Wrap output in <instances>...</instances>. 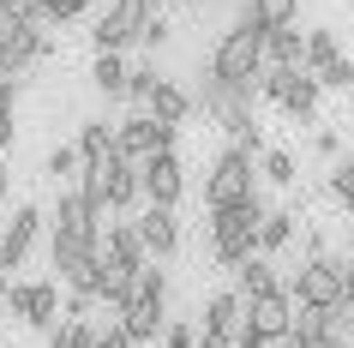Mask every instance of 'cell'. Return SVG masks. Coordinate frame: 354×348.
<instances>
[{
	"label": "cell",
	"instance_id": "9",
	"mask_svg": "<svg viewBox=\"0 0 354 348\" xmlns=\"http://www.w3.org/2000/svg\"><path fill=\"white\" fill-rule=\"evenodd\" d=\"M6 306L19 312V318H24L30 330L55 336V330H60V282H55V276H48V282H12Z\"/></svg>",
	"mask_w": 354,
	"mask_h": 348
},
{
	"label": "cell",
	"instance_id": "22",
	"mask_svg": "<svg viewBox=\"0 0 354 348\" xmlns=\"http://www.w3.org/2000/svg\"><path fill=\"white\" fill-rule=\"evenodd\" d=\"M295 222H300V210H270L264 228H259V253H264V258L288 253V246H295Z\"/></svg>",
	"mask_w": 354,
	"mask_h": 348
},
{
	"label": "cell",
	"instance_id": "44",
	"mask_svg": "<svg viewBox=\"0 0 354 348\" xmlns=\"http://www.w3.org/2000/svg\"><path fill=\"white\" fill-rule=\"evenodd\" d=\"M198 348H234V336H210V330H205V336H198Z\"/></svg>",
	"mask_w": 354,
	"mask_h": 348
},
{
	"label": "cell",
	"instance_id": "45",
	"mask_svg": "<svg viewBox=\"0 0 354 348\" xmlns=\"http://www.w3.org/2000/svg\"><path fill=\"white\" fill-rule=\"evenodd\" d=\"M234 348H270V342H264V336H252V330H241V336H234Z\"/></svg>",
	"mask_w": 354,
	"mask_h": 348
},
{
	"label": "cell",
	"instance_id": "39",
	"mask_svg": "<svg viewBox=\"0 0 354 348\" xmlns=\"http://www.w3.org/2000/svg\"><path fill=\"white\" fill-rule=\"evenodd\" d=\"M313 156H318V163H336V156H342V138H336V132H318V138H313Z\"/></svg>",
	"mask_w": 354,
	"mask_h": 348
},
{
	"label": "cell",
	"instance_id": "40",
	"mask_svg": "<svg viewBox=\"0 0 354 348\" xmlns=\"http://www.w3.org/2000/svg\"><path fill=\"white\" fill-rule=\"evenodd\" d=\"M330 192H336V204L354 217V181H348V174H330Z\"/></svg>",
	"mask_w": 354,
	"mask_h": 348
},
{
	"label": "cell",
	"instance_id": "11",
	"mask_svg": "<svg viewBox=\"0 0 354 348\" xmlns=\"http://www.w3.org/2000/svg\"><path fill=\"white\" fill-rule=\"evenodd\" d=\"M37 235H42V204H19V210H12V222L0 228V271H6V276L30 258Z\"/></svg>",
	"mask_w": 354,
	"mask_h": 348
},
{
	"label": "cell",
	"instance_id": "53",
	"mask_svg": "<svg viewBox=\"0 0 354 348\" xmlns=\"http://www.w3.org/2000/svg\"><path fill=\"white\" fill-rule=\"evenodd\" d=\"M0 37H6V24H0Z\"/></svg>",
	"mask_w": 354,
	"mask_h": 348
},
{
	"label": "cell",
	"instance_id": "43",
	"mask_svg": "<svg viewBox=\"0 0 354 348\" xmlns=\"http://www.w3.org/2000/svg\"><path fill=\"white\" fill-rule=\"evenodd\" d=\"M12 150V114H0V156Z\"/></svg>",
	"mask_w": 354,
	"mask_h": 348
},
{
	"label": "cell",
	"instance_id": "26",
	"mask_svg": "<svg viewBox=\"0 0 354 348\" xmlns=\"http://www.w3.org/2000/svg\"><path fill=\"white\" fill-rule=\"evenodd\" d=\"M300 12V0H241V19H259L264 30H288Z\"/></svg>",
	"mask_w": 354,
	"mask_h": 348
},
{
	"label": "cell",
	"instance_id": "16",
	"mask_svg": "<svg viewBox=\"0 0 354 348\" xmlns=\"http://www.w3.org/2000/svg\"><path fill=\"white\" fill-rule=\"evenodd\" d=\"M102 258L127 264V271H145L150 246H145V235H138V222H109V228H102Z\"/></svg>",
	"mask_w": 354,
	"mask_h": 348
},
{
	"label": "cell",
	"instance_id": "37",
	"mask_svg": "<svg viewBox=\"0 0 354 348\" xmlns=\"http://www.w3.org/2000/svg\"><path fill=\"white\" fill-rule=\"evenodd\" d=\"M313 78H318V84H324V91H348V84H354V60L342 55V60H336V66H324V73H313Z\"/></svg>",
	"mask_w": 354,
	"mask_h": 348
},
{
	"label": "cell",
	"instance_id": "17",
	"mask_svg": "<svg viewBox=\"0 0 354 348\" xmlns=\"http://www.w3.org/2000/svg\"><path fill=\"white\" fill-rule=\"evenodd\" d=\"M145 199V168L127 156H109V210H132Z\"/></svg>",
	"mask_w": 354,
	"mask_h": 348
},
{
	"label": "cell",
	"instance_id": "47",
	"mask_svg": "<svg viewBox=\"0 0 354 348\" xmlns=\"http://www.w3.org/2000/svg\"><path fill=\"white\" fill-rule=\"evenodd\" d=\"M0 210H6V156H0Z\"/></svg>",
	"mask_w": 354,
	"mask_h": 348
},
{
	"label": "cell",
	"instance_id": "8",
	"mask_svg": "<svg viewBox=\"0 0 354 348\" xmlns=\"http://www.w3.org/2000/svg\"><path fill=\"white\" fill-rule=\"evenodd\" d=\"M174 138H180V127H162L156 114H132V120H120L114 127V156H127V163L145 168L150 156H162V150H174Z\"/></svg>",
	"mask_w": 354,
	"mask_h": 348
},
{
	"label": "cell",
	"instance_id": "2",
	"mask_svg": "<svg viewBox=\"0 0 354 348\" xmlns=\"http://www.w3.org/2000/svg\"><path fill=\"white\" fill-rule=\"evenodd\" d=\"M270 217V204L252 192L246 204L234 210H210V258L223 264V271H241L246 258H259V228Z\"/></svg>",
	"mask_w": 354,
	"mask_h": 348
},
{
	"label": "cell",
	"instance_id": "20",
	"mask_svg": "<svg viewBox=\"0 0 354 348\" xmlns=\"http://www.w3.org/2000/svg\"><path fill=\"white\" fill-rule=\"evenodd\" d=\"M120 324H127V336H132L138 348H145V342H162L168 306H127V312H120Z\"/></svg>",
	"mask_w": 354,
	"mask_h": 348
},
{
	"label": "cell",
	"instance_id": "29",
	"mask_svg": "<svg viewBox=\"0 0 354 348\" xmlns=\"http://www.w3.org/2000/svg\"><path fill=\"white\" fill-rule=\"evenodd\" d=\"M48 174L60 181V192L84 181V156H78V145H55V150H48Z\"/></svg>",
	"mask_w": 354,
	"mask_h": 348
},
{
	"label": "cell",
	"instance_id": "5",
	"mask_svg": "<svg viewBox=\"0 0 354 348\" xmlns=\"http://www.w3.org/2000/svg\"><path fill=\"white\" fill-rule=\"evenodd\" d=\"M252 150L246 145H228L216 163H210V174H205V204L210 210H234V204H246L259 186H252Z\"/></svg>",
	"mask_w": 354,
	"mask_h": 348
},
{
	"label": "cell",
	"instance_id": "35",
	"mask_svg": "<svg viewBox=\"0 0 354 348\" xmlns=\"http://www.w3.org/2000/svg\"><path fill=\"white\" fill-rule=\"evenodd\" d=\"M198 336H205V330L192 324V318H168V330H162V348H198Z\"/></svg>",
	"mask_w": 354,
	"mask_h": 348
},
{
	"label": "cell",
	"instance_id": "28",
	"mask_svg": "<svg viewBox=\"0 0 354 348\" xmlns=\"http://www.w3.org/2000/svg\"><path fill=\"white\" fill-rule=\"evenodd\" d=\"M318 96H324V84H318L313 73H300L295 84H288V96H282V109L295 114V120H313V114H318Z\"/></svg>",
	"mask_w": 354,
	"mask_h": 348
},
{
	"label": "cell",
	"instance_id": "18",
	"mask_svg": "<svg viewBox=\"0 0 354 348\" xmlns=\"http://www.w3.org/2000/svg\"><path fill=\"white\" fill-rule=\"evenodd\" d=\"M192 109H198V96H187L180 84H162V91L150 96V109H145V114H156L162 127H187V120H192Z\"/></svg>",
	"mask_w": 354,
	"mask_h": 348
},
{
	"label": "cell",
	"instance_id": "14",
	"mask_svg": "<svg viewBox=\"0 0 354 348\" xmlns=\"http://www.w3.org/2000/svg\"><path fill=\"white\" fill-rule=\"evenodd\" d=\"M138 235H145V246H150V258H156V264H168V258L180 253V217H174V210H162V204H145Z\"/></svg>",
	"mask_w": 354,
	"mask_h": 348
},
{
	"label": "cell",
	"instance_id": "51",
	"mask_svg": "<svg viewBox=\"0 0 354 348\" xmlns=\"http://www.w3.org/2000/svg\"><path fill=\"white\" fill-rule=\"evenodd\" d=\"M168 6H198V0H168Z\"/></svg>",
	"mask_w": 354,
	"mask_h": 348
},
{
	"label": "cell",
	"instance_id": "3",
	"mask_svg": "<svg viewBox=\"0 0 354 348\" xmlns=\"http://www.w3.org/2000/svg\"><path fill=\"white\" fill-rule=\"evenodd\" d=\"M198 109L228 132V145H264V138H259V120H252V91H234V84H223V78H205Z\"/></svg>",
	"mask_w": 354,
	"mask_h": 348
},
{
	"label": "cell",
	"instance_id": "15",
	"mask_svg": "<svg viewBox=\"0 0 354 348\" xmlns=\"http://www.w3.org/2000/svg\"><path fill=\"white\" fill-rule=\"evenodd\" d=\"M198 330H210V336H241V330H246V294L241 289H216L205 300Z\"/></svg>",
	"mask_w": 354,
	"mask_h": 348
},
{
	"label": "cell",
	"instance_id": "27",
	"mask_svg": "<svg viewBox=\"0 0 354 348\" xmlns=\"http://www.w3.org/2000/svg\"><path fill=\"white\" fill-rule=\"evenodd\" d=\"M336 60H342V42H336L330 24L306 30V73H324V66H336Z\"/></svg>",
	"mask_w": 354,
	"mask_h": 348
},
{
	"label": "cell",
	"instance_id": "38",
	"mask_svg": "<svg viewBox=\"0 0 354 348\" xmlns=\"http://www.w3.org/2000/svg\"><path fill=\"white\" fill-rule=\"evenodd\" d=\"M168 37H174V24H168L162 12H150V24H145V37H138V42H145L150 55H156V48H168Z\"/></svg>",
	"mask_w": 354,
	"mask_h": 348
},
{
	"label": "cell",
	"instance_id": "36",
	"mask_svg": "<svg viewBox=\"0 0 354 348\" xmlns=\"http://www.w3.org/2000/svg\"><path fill=\"white\" fill-rule=\"evenodd\" d=\"M84 6L91 0H42V24H73V19H84Z\"/></svg>",
	"mask_w": 354,
	"mask_h": 348
},
{
	"label": "cell",
	"instance_id": "25",
	"mask_svg": "<svg viewBox=\"0 0 354 348\" xmlns=\"http://www.w3.org/2000/svg\"><path fill=\"white\" fill-rule=\"evenodd\" d=\"M91 84H96V91H102V96L114 102V96H127V84H132V66H127L120 55H96V66H91Z\"/></svg>",
	"mask_w": 354,
	"mask_h": 348
},
{
	"label": "cell",
	"instance_id": "12",
	"mask_svg": "<svg viewBox=\"0 0 354 348\" xmlns=\"http://www.w3.org/2000/svg\"><path fill=\"white\" fill-rule=\"evenodd\" d=\"M42 55H48L42 24H6V37H0V78H24V66H37Z\"/></svg>",
	"mask_w": 354,
	"mask_h": 348
},
{
	"label": "cell",
	"instance_id": "34",
	"mask_svg": "<svg viewBox=\"0 0 354 348\" xmlns=\"http://www.w3.org/2000/svg\"><path fill=\"white\" fill-rule=\"evenodd\" d=\"M0 24H42V0H0Z\"/></svg>",
	"mask_w": 354,
	"mask_h": 348
},
{
	"label": "cell",
	"instance_id": "24",
	"mask_svg": "<svg viewBox=\"0 0 354 348\" xmlns=\"http://www.w3.org/2000/svg\"><path fill=\"white\" fill-rule=\"evenodd\" d=\"M73 145H78V156H84V168H91V163H109V156H114V127H109V120H84Z\"/></svg>",
	"mask_w": 354,
	"mask_h": 348
},
{
	"label": "cell",
	"instance_id": "42",
	"mask_svg": "<svg viewBox=\"0 0 354 348\" xmlns=\"http://www.w3.org/2000/svg\"><path fill=\"white\" fill-rule=\"evenodd\" d=\"M102 348H138V342L127 336V324H109V330H102Z\"/></svg>",
	"mask_w": 354,
	"mask_h": 348
},
{
	"label": "cell",
	"instance_id": "7",
	"mask_svg": "<svg viewBox=\"0 0 354 348\" xmlns=\"http://www.w3.org/2000/svg\"><path fill=\"white\" fill-rule=\"evenodd\" d=\"M48 264H55V282L66 294L96 289V264H102V240H78V235H55L48 240Z\"/></svg>",
	"mask_w": 354,
	"mask_h": 348
},
{
	"label": "cell",
	"instance_id": "10",
	"mask_svg": "<svg viewBox=\"0 0 354 348\" xmlns=\"http://www.w3.org/2000/svg\"><path fill=\"white\" fill-rule=\"evenodd\" d=\"M295 294L277 289V294H259V300H246V330L264 336V342H282V336H295Z\"/></svg>",
	"mask_w": 354,
	"mask_h": 348
},
{
	"label": "cell",
	"instance_id": "32",
	"mask_svg": "<svg viewBox=\"0 0 354 348\" xmlns=\"http://www.w3.org/2000/svg\"><path fill=\"white\" fill-rule=\"evenodd\" d=\"M264 181H270V186H295L300 181V168H295V156H288V150H264Z\"/></svg>",
	"mask_w": 354,
	"mask_h": 348
},
{
	"label": "cell",
	"instance_id": "19",
	"mask_svg": "<svg viewBox=\"0 0 354 348\" xmlns=\"http://www.w3.org/2000/svg\"><path fill=\"white\" fill-rule=\"evenodd\" d=\"M234 289H241L246 294V300H259V294H277L282 289V282H277V258H246V264H241V271H234Z\"/></svg>",
	"mask_w": 354,
	"mask_h": 348
},
{
	"label": "cell",
	"instance_id": "23",
	"mask_svg": "<svg viewBox=\"0 0 354 348\" xmlns=\"http://www.w3.org/2000/svg\"><path fill=\"white\" fill-rule=\"evenodd\" d=\"M132 306H168V271L156 258L145 271H132Z\"/></svg>",
	"mask_w": 354,
	"mask_h": 348
},
{
	"label": "cell",
	"instance_id": "30",
	"mask_svg": "<svg viewBox=\"0 0 354 348\" xmlns=\"http://www.w3.org/2000/svg\"><path fill=\"white\" fill-rule=\"evenodd\" d=\"M162 84H168V78L156 73V60H138V66H132V84H127V96L138 102V109H150V96L162 91Z\"/></svg>",
	"mask_w": 354,
	"mask_h": 348
},
{
	"label": "cell",
	"instance_id": "41",
	"mask_svg": "<svg viewBox=\"0 0 354 348\" xmlns=\"http://www.w3.org/2000/svg\"><path fill=\"white\" fill-rule=\"evenodd\" d=\"M19 91H24V78H0V114L19 109Z\"/></svg>",
	"mask_w": 354,
	"mask_h": 348
},
{
	"label": "cell",
	"instance_id": "1",
	"mask_svg": "<svg viewBox=\"0 0 354 348\" xmlns=\"http://www.w3.org/2000/svg\"><path fill=\"white\" fill-rule=\"evenodd\" d=\"M264 30L259 19H234L216 37V48H210V78H223V84H234V91H259V73H264Z\"/></svg>",
	"mask_w": 354,
	"mask_h": 348
},
{
	"label": "cell",
	"instance_id": "4",
	"mask_svg": "<svg viewBox=\"0 0 354 348\" xmlns=\"http://www.w3.org/2000/svg\"><path fill=\"white\" fill-rule=\"evenodd\" d=\"M300 300V306H318V312H330L348 300V258H336V253H318L306 258L295 271V289H288Z\"/></svg>",
	"mask_w": 354,
	"mask_h": 348
},
{
	"label": "cell",
	"instance_id": "49",
	"mask_svg": "<svg viewBox=\"0 0 354 348\" xmlns=\"http://www.w3.org/2000/svg\"><path fill=\"white\" fill-rule=\"evenodd\" d=\"M270 348H306V342H300V336H282V342H270Z\"/></svg>",
	"mask_w": 354,
	"mask_h": 348
},
{
	"label": "cell",
	"instance_id": "33",
	"mask_svg": "<svg viewBox=\"0 0 354 348\" xmlns=\"http://www.w3.org/2000/svg\"><path fill=\"white\" fill-rule=\"evenodd\" d=\"M48 348H102V330H91V324H60L55 336H48Z\"/></svg>",
	"mask_w": 354,
	"mask_h": 348
},
{
	"label": "cell",
	"instance_id": "46",
	"mask_svg": "<svg viewBox=\"0 0 354 348\" xmlns=\"http://www.w3.org/2000/svg\"><path fill=\"white\" fill-rule=\"evenodd\" d=\"M306 348H354V342H336V336H318V342H306Z\"/></svg>",
	"mask_w": 354,
	"mask_h": 348
},
{
	"label": "cell",
	"instance_id": "52",
	"mask_svg": "<svg viewBox=\"0 0 354 348\" xmlns=\"http://www.w3.org/2000/svg\"><path fill=\"white\" fill-rule=\"evenodd\" d=\"M348 264H354V240H348Z\"/></svg>",
	"mask_w": 354,
	"mask_h": 348
},
{
	"label": "cell",
	"instance_id": "48",
	"mask_svg": "<svg viewBox=\"0 0 354 348\" xmlns=\"http://www.w3.org/2000/svg\"><path fill=\"white\" fill-rule=\"evenodd\" d=\"M6 294H12V282H6V271H0V312H6Z\"/></svg>",
	"mask_w": 354,
	"mask_h": 348
},
{
	"label": "cell",
	"instance_id": "21",
	"mask_svg": "<svg viewBox=\"0 0 354 348\" xmlns=\"http://www.w3.org/2000/svg\"><path fill=\"white\" fill-rule=\"evenodd\" d=\"M264 66H306V37H300L295 24L264 37Z\"/></svg>",
	"mask_w": 354,
	"mask_h": 348
},
{
	"label": "cell",
	"instance_id": "13",
	"mask_svg": "<svg viewBox=\"0 0 354 348\" xmlns=\"http://www.w3.org/2000/svg\"><path fill=\"white\" fill-rule=\"evenodd\" d=\"M180 192H187V163H180L174 150L150 156V163H145V199L162 204V210H174V204H180Z\"/></svg>",
	"mask_w": 354,
	"mask_h": 348
},
{
	"label": "cell",
	"instance_id": "31",
	"mask_svg": "<svg viewBox=\"0 0 354 348\" xmlns=\"http://www.w3.org/2000/svg\"><path fill=\"white\" fill-rule=\"evenodd\" d=\"M300 73H306V66H264V73H259V96H264V102H282Z\"/></svg>",
	"mask_w": 354,
	"mask_h": 348
},
{
	"label": "cell",
	"instance_id": "50",
	"mask_svg": "<svg viewBox=\"0 0 354 348\" xmlns=\"http://www.w3.org/2000/svg\"><path fill=\"white\" fill-rule=\"evenodd\" d=\"M336 174H348V181H354V150H348V163H342V168H336Z\"/></svg>",
	"mask_w": 354,
	"mask_h": 348
},
{
	"label": "cell",
	"instance_id": "6",
	"mask_svg": "<svg viewBox=\"0 0 354 348\" xmlns=\"http://www.w3.org/2000/svg\"><path fill=\"white\" fill-rule=\"evenodd\" d=\"M150 12H156V0H109V6H102V19H96V30H91L96 55H127L132 42L145 37Z\"/></svg>",
	"mask_w": 354,
	"mask_h": 348
}]
</instances>
